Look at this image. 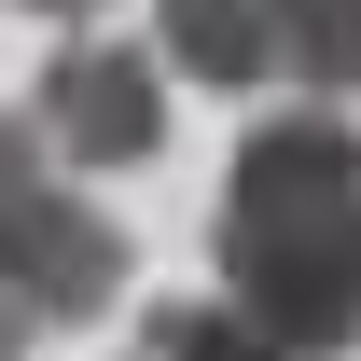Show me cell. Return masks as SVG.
Listing matches in <instances>:
<instances>
[{"mask_svg":"<svg viewBox=\"0 0 361 361\" xmlns=\"http://www.w3.org/2000/svg\"><path fill=\"white\" fill-rule=\"evenodd\" d=\"M126 361H278V348H264V334H250L236 306H153Z\"/></svg>","mask_w":361,"mask_h":361,"instance_id":"6","label":"cell"},{"mask_svg":"<svg viewBox=\"0 0 361 361\" xmlns=\"http://www.w3.org/2000/svg\"><path fill=\"white\" fill-rule=\"evenodd\" d=\"M111 292H126V223L84 209L28 126H0V361L42 334H84Z\"/></svg>","mask_w":361,"mask_h":361,"instance_id":"2","label":"cell"},{"mask_svg":"<svg viewBox=\"0 0 361 361\" xmlns=\"http://www.w3.org/2000/svg\"><path fill=\"white\" fill-rule=\"evenodd\" d=\"M153 56H167L180 84H278L292 70V0H153Z\"/></svg>","mask_w":361,"mask_h":361,"instance_id":"4","label":"cell"},{"mask_svg":"<svg viewBox=\"0 0 361 361\" xmlns=\"http://www.w3.org/2000/svg\"><path fill=\"white\" fill-rule=\"evenodd\" d=\"M28 14H56V28H84V14H111V0H28Z\"/></svg>","mask_w":361,"mask_h":361,"instance_id":"7","label":"cell"},{"mask_svg":"<svg viewBox=\"0 0 361 361\" xmlns=\"http://www.w3.org/2000/svg\"><path fill=\"white\" fill-rule=\"evenodd\" d=\"M223 306L278 361L361 348V126L348 111H264L223 180Z\"/></svg>","mask_w":361,"mask_h":361,"instance_id":"1","label":"cell"},{"mask_svg":"<svg viewBox=\"0 0 361 361\" xmlns=\"http://www.w3.org/2000/svg\"><path fill=\"white\" fill-rule=\"evenodd\" d=\"M28 139L56 167H153L167 153V70L139 42H56L42 56V97H28Z\"/></svg>","mask_w":361,"mask_h":361,"instance_id":"3","label":"cell"},{"mask_svg":"<svg viewBox=\"0 0 361 361\" xmlns=\"http://www.w3.org/2000/svg\"><path fill=\"white\" fill-rule=\"evenodd\" d=\"M292 70L319 84V111H361V0H292Z\"/></svg>","mask_w":361,"mask_h":361,"instance_id":"5","label":"cell"}]
</instances>
